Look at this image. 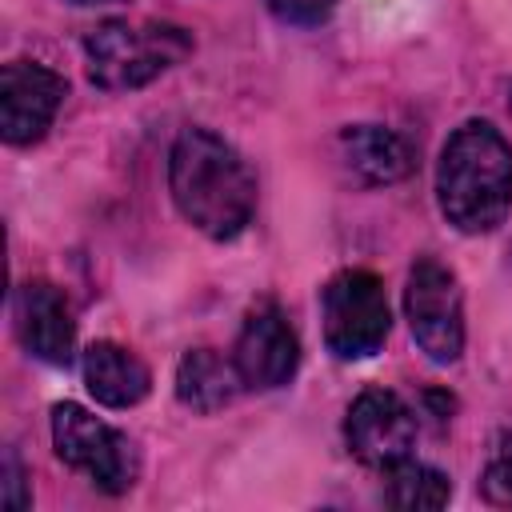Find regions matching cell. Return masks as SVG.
<instances>
[{
    "label": "cell",
    "mask_w": 512,
    "mask_h": 512,
    "mask_svg": "<svg viewBox=\"0 0 512 512\" xmlns=\"http://www.w3.org/2000/svg\"><path fill=\"white\" fill-rule=\"evenodd\" d=\"M380 472H384V504H392V508L424 512V508H444L452 496L448 476L412 456H400L396 464H388Z\"/></svg>",
    "instance_id": "obj_14"
},
{
    "label": "cell",
    "mask_w": 512,
    "mask_h": 512,
    "mask_svg": "<svg viewBox=\"0 0 512 512\" xmlns=\"http://www.w3.org/2000/svg\"><path fill=\"white\" fill-rule=\"evenodd\" d=\"M344 440H348V452L360 464L388 468L400 456H412L416 416H412V408L396 392H388V388H364L352 400L348 416H344Z\"/></svg>",
    "instance_id": "obj_8"
},
{
    "label": "cell",
    "mask_w": 512,
    "mask_h": 512,
    "mask_svg": "<svg viewBox=\"0 0 512 512\" xmlns=\"http://www.w3.org/2000/svg\"><path fill=\"white\" fill-rule=\"evenodd\" d=\"M20 484H24V476H20V468H16V456L8 452V456H4V504H8V508H28V504H32V496H24Z\"/></svg>",
    "instance_id": "obj_17"
},
{
    "label": "cell",
    "mask_w": 512,
    "mask_h": 512,
    "mask_svg": "<svg viewBox=\"0 0 512 512\" xmlns=\"http://www.w3.org/2000/svg\"><path fill=\"white\" fill-rule=\"evenodd\" d=\"M232 364H236L240 384L252 388V392L280 388V384H288L296 376V368H300V340H296L288 316L276 304H256L244 316Z\"/></svg>",
    "instance_id": "obj_9"
},
{
    "label": "cell",
    "mask_w": 512,
    "mask_h": 512,
    "mask_svg": "<svg viewBox=\"0 0 512 512\" xmlns=\"http://www.w3.org/2000/svg\"><path fill=\"white\" fill-rule=\"evenodd\" d=\"M320 316H324V344L336 360H368L384 348L388 340V296L380 276L364 268H348L324 284L320 296Z\"/></svg>",
    "instance_id": "obj_5"
},
{
    "label": "cell",
    "mask_w": 512,
    "mask_h": 512,
    "mask_svg": "<svg viewBox=\"0 0 512 512\" xmlns=\"http://www.w3.org/2000/svg\"><path fill=\"white\" fill-rule=\"evenodd\" d=\"M264 8L280 20V24H296V28H312L320 20L332 16L336 0H264Z\"/></svg>",
    "instance_id": "obj_15"
},
{
    "label": "cell",
    "mask_w": 512,
    "mask_h": 512,
    "mask_svg": "<svg viewBox=\"0 0 512 512\" xmlns=\"http://www.w3.org/2000/svg\"><path fill=\"white\" fill-rule=\"evenodd\" d=\"M12 324H16V340L24 344L28 356H36L52 368H64L72 360L76 320H72L68 296L56 284H48V280L20 284L12 296Z\"/></svg>",
    "instance_id": "obj_10"
},
{
    "label": "cell",
    "mask_w": 512,
    "mask_h": 512,
    "mask_svg": "<svg viewBox=\"0 0 512 512\" xmlns=\"http://www.w3.org/2000/svg\"><path fill=\"white\" fill-rule=\"evenodd\" d=\"M236 388H244L240 376H236V364L224 360L212 348H192L176 364V400L184 408L200 412V416L220 412L224 404H232Z\"/></svg>",
    "instance_id": "obj_13"
},
{
    "label": "cell",
    "mask_w": 512,
    "mask_h": 512,
    "mask_svg": "<svg viewBox=\"0 0 512 512\" xmlns=\"http://www.w3.org/2000/svg\"><path fill=\"white\" fill-rule=\"evenodd\" d=\"M340 164L360 184H396L412 172V148L384 124H348L336 140Z\"/></svg>",
    "instance_id": "obj_11"
},
{
    "label": "cell",
    "mask_w": 512,
    "mask_h": 512,
    "mask_svg": "<svg viewBox=\"0 0 512 512\" xmlns=\"http://www.w3.org/2000/svg\"><path fill=\"white\" fill-rule=\"evenodd\" d=\"M480 492H484V500H488L492 508H512V448L500 452V456L484 468Z\"/></svg>",
    "instance_id": "obj_16"
},
{
    "label": "cell",
    "mask_w": 512,
    "mask_h": 512,
    "mask_svg": "<svg viewBox=\"0 0 512 512\" xmlns=\"http://www.w3.org/2000/svg\"><path fill=\"white\" fill-rule=\"evenodd\" d=\"M52 444L68 468L88 476L108 496L128 492L140 476V460H136L132 440L72 400L52 408Z\"/></svg>",
    "instance_id": "obj_4"
},
{
    "label": "cell",
    "mask_w": 512,
    "mask_h": 512,
    "mask_svg": "<svg viewBox=\"0 0 512 512\" xmlns=\"http://www.w3.org/2000/svg\"><path fill=\"white\" fill-rule=\"evenodd\" d=\"M68 96V80L36 60H8L0 68V136L12 148H28L36 144L60 104Z\"/></svg>",
    "instance_id": "obj_7"
},
{
    "label": "cell",
    "mask_w": 512,
    "mask_h": 512,
    "mask_svg": "<svg viewBox=\"0 0 512 512\" xmlns=\"http://www.w3.org/2000/svg\"><path fill=\"white\" fill-rule=\"evenodd\" d=\"M192 56V36L168 20H104L84 36V72L104 92H132Z\"/></svg>",
    "instance_id": "obj_3"
},
{
    "label": "cell",
    "mask_w": 512,
    "mask_h": 512,
    "mask_svg": "<svg viewBox=\"0 0 512 512\" xmlns=\"http://www.w3.org/2000/svg\"><path fill=\"white\" fill-rule=\"evenodd\" d=\"M404 320L432 364H456L464 352V292L448 264L420 256L404 284Z\"/></svg>",
    "instance_id": "obj_6"
},
{
    "label": "cell",
    "mask_w": 512,
    "mask_h": 512,
    "mask_svg": "<svg viewBox=\"0 0 512 512\" xmlns=\"http://www.w3.org/2000/svg\"><path fill=\"white\" fill-rule=\"evenodd\" d=\"M72 4H112V0H72Z\"/></svg>",
    "instance_id": "obj_18"
},
{
    "label": "cell",
    "mask_w": 512,
    "mask_h": 512,
    "mask_svg": "<svg viewBox=\"0 0 512 512\" xmlns=\"http://www.w3.org/2000/svg\"><path fill=\"white\" fill-rule=\"evenodd\" d=\"M84 384L96 396V404H104V408H132V404H140L148 396L152 372L124 344L96 340V344L84 348Z\"/></svg>",
    "instance_id": "obj_12"
},
{
    "label": "cell",
    "mask_w": 512,
    "mask_h": 512,
    "mask_svg": "<svg viewBox=\"0 0 512 512\" xmlns=\"http://www.w3.org/2000/svg\"><path fill=\"white\" fill-rule=\"evenodd\" d=\"M436 200L456 232L480 236L512 208V144L488 120H464L440 148Z\"/></svg>",
    "instance_id": "obj_2"
},
{
    "label": "cell",
    "mask_w": 512,
    "mask_h": 512,
    "mask_svg": "<svg viewBox=\"0 0 512 512\" xmlns=\"http://www.w3.org/2000/svg\"><path fill=\"white\" fill-rule=\"evenodd\" d=\"M168 188L180 216L208 240H232L256 212L248 160L208 128H184L168 152Z\"/></svg>",
    "instance_id": "obj_1"
}]
</instances>
